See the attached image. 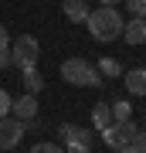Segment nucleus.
Here are the masks:
<instances>
[{
  "label": "nucleus",
  "instance_id": "a211bd4d",
  "mask_svg": "<svg viewBox=\"0 0 146 153\" xmlns=\"http://www.w3.org/2000/svg\"><path fill=\"white\" fill-rule=\"evenodd\" d=\"M10 102H14V99L7 95V88H0V119H4V116H10Z\"/></svg>",
  "mask_w": 146,
  "mask_h": 153
},
{
  "label": "nucleus",
  "instance_id": "1a4fd4ad",
  "mask_svg": "<svg viewBox=\"0 0 146 153\" xmlns=\"http://www.w3.org/2000/svg\"><path fill=\"white\" fill-rule=\"evenodd\" d=\"M61 10H65V17L71 24H85L88 21V0H65V7H61Z\"/></svg>",
  "mask_w": 146,
  "mask_h": 153
},
{
  "label": "nucleus",
  "instance_id": "aec40b11",
  "mask_svg": "<svg viewBox=\"0 0 146 153\" xmlns=\"http://www.w3.org/2000/svg\"><path fill=\"white\" fill-rule=\"evenodd\" d=\"M14 61H10V51H0V68H10Z\"/></svg>",
  "mask_w": 146,
  "mask_h": 153
},
{
  "label": "nucleus",
  "instance_id": "39448f33",
  "mask_svg": "<svg viewBox=\"0 0 146 153\" xmlns=\"http://www.w3.org/2000/svg\"><path fill=\"white\" fill-rule=\"evenodd\" d=\"M24 129H27V123L14 119V116H4V119H0V150H14L17 143H21Z\"/></svg>",
  "mask_w": 146,
  "mask_h": 153
},
{
  "label": "nucleus",
  "instance_id": "6e6552de",
  "mask_svg": "<svg viewBox=\"0 0 146 153\" xmlns=\"http://www.w3.org/2000/svg\"><path fill=\"white\" fill-rule=\"evenodd\" d=\"M122 38L133 44H146V21L143 17H129V21H122Z\"/></svg>",
  "mask_w": 146,
  "mask_h": 153
},
{
  "label": "nucleus",
  "instance_id": "423d86ee",
  "mask_svg": "<svg viewBox=\"0 0 146 153\" xmlns=\"http://www.w3.org/2000/svg\"><path fill=\"white\" fill-rule=\"evenodd\" d=\"M58 140L65 143V146H92L95 133L82 129V126H75V123H61L58 126Z\"/></svg>",
  "mask_w": 146,
  "mask_h": 153
},
{
  "label": "nucleus",
  "instance_id": "7ed1b4c3",
  "mask_svg": "<svg viewBox=\"0 0 146 153\" xmlns=\"http://www.w3.org/2000/svg\"><path fill=\"white\" fill-rule=\"evenodd\" d=\"M38 55H41V44H38V38H31V34H21L17 41H10V61L21 71L38 65Z\"/></svg>",
  "mask_w": 146,
  "mask_h": 153
},
{
  "label": "nucleus",
  "instance_id": "20e7f679",
  "mask_svg": "<svg viewBox=\"0 0 146 153\" xmlns=\"http://www.w3.org/2000/svg\"><path fill=\"white\" fill-rule=\"evenodd\" d=\"M133 133H136V123H133V119H126V123H112V126H105L99 136H102V143H105V146L122 150V146H129Z\"/></svg>",
  "mask_w": 146,
  "mask_h": 153
},
{
  "label": "nucleus",
  "instance_id": "f03ea898",
  "mask_svg": "<svg viewBox=\"0 0 146 153\" xmlns=\"http://www.w3.org/2000/svg\"><path fill=\"white\" fill-rule=\"evenodd\" d=\"M61 78L71 82V85H85V88H99L105 82V78L99 75V68L88 65V61H82V58H68L65 65H61Z\"/></svg>",
  "mask_w": 146,
  "mask_h": 153
},
{
  "label": "nucleus",
  "instance_id": "4be33fe9",
  "mask_svg": "<svg viewBox=\"0 0 146 153\" xmlns=\"http://www.w3.org/2000/svg\"><path fill=\"white\" fill-rule=\"evenodd\" d=\"M102 7H116V4H122V0H99Z\"/></svg>",
  "mask_w": 146,
  "mask_h": 153
},
{
  "label": "nucleus",
  "instance_id": "5701e85b",
  "mask_svg": "<svg viewBox=\"0 0 146 153\" xmlns=\"http://www.w3.org/2000/svg\"><path fill=\"white\" fill-rule=\"evenodd\" d=\"M116 153H133V150H129V146H122V150H116Z\"/></svg>",
  "mask_w": 146,
  "mask_h": 153
},
{
  "label": "nucleus",
  "instance_id": "dca6fc26",
  "mask_svg": "<svg viewBox=\"0 0 146 153\" xmlns=\"http://www.w3.org/2000/svg\"><path fill=\"white\" fill-rule=\"evenodd\" d=\"M126 7H129L133 17H143L146 21V0H126Z\"/></svg>",
  "mask_w": 146,
  "mask_h": 153
},
{
  "label": "nucleus",
  "instance_id": "2eb2a0df",
  "mask_svg": "<svg viewBox=\"0 0 146 153\" xmlns=\"http://www.w3.org/2000/svg\"><path fill=\"white\" fill-rule=\"evenodd\" d=\"M129 150L133 153H146V129L136 126V133H133V140H129Z\"/></svg>",
  "mask_w": 146,
  "mask_h": 153
},
{
  "label": "nucleus",
  "instance_id": "0eeeda50",
  "mask_svg": "<svg viewBox=\"0 0 146 153\" xmlns=\"http://www.w3.org/2000/svg\"><path fill=\"white\" fill-rule=\"evenodd\" d=\"M10 112H14V119H21V123H31L34 116H38V99L24 92L21 99H14V102H10Z\"/></svg>",
  "mask_w": 146,
  "mask_h": 153
},
{
  "label": "nucleus",
  "instance_id": "6ab92c4d",
  "mask_svg": "<svg viewBox=\"0 0 146 153\" xmlns=\"http://www.w3.org/2000/svg\"><path fill=\"white\" fill-rule=\"evenodd\" d=\"M0 51H10V34H7L4 24H0Z\"/></svg>",
  "mask_w": 146,
  "mask_h": 153
},
{
  "label": "nucleus",
  "instance_id": "f8f14e48",
  "mask_svg": "<svg viewBox=\"0 0 146 153\" xmlns=\"http://www.w3.org/2000/svg\"><path fill=\"white\" fill-rule=\"evenodd\" d=\"M21 82H24V92H27V95H38L41 88H44V78H41V71H38V68H27Z\"/></svg>",
  "mask_w": 146,
  "mask_h": 153
},
{
  "label": "nucleus",
  "instance_id": "9d476101",
  "mask_svg": "<svg viewBox=\"0 0 146 153\" xmlns=\"http://www.w3.org/2000/svg\"><path fill=\"white\" fill-rule=\"evenodd\" d=\"M126 88H129L133 95H146V68L126 71Z\"/></svg>",
  "mask_w": 146,
  "mask_h": 153
},
{
  "label": "nucleus",
  "instance_id": "f257e3e1",
  "mask_svg": "<svg viewBox=\"0 0 146 153\" xmlns=\"http://www.w3.org/2000/svg\"><path fill=\"white\" fill-rule=\"evenodd\" d=\"M88 31H92V38L95 41H116V38H122V17L116 7H99V10L88 14Z\"/></svg>",
  "mask_w": 146,
  "mask_h": 153
},
{
  "label": "nucleus",
  "instance_id": "412c9836",
  "mask_svg": "<svg viewBox=\"0 0 146 153\" xmlns=\"http://www.w3.org/2000/svg\"><path fill=\"white\" fill-rule=\"evenodd\" d=\"M65 153H92V146H68Z\"/></svg>",
  "mask_w": 146,
  "mask_h": 153
},
{
  "label": "nucleus",
  "instance_id": "9b49d317",
  "mask_svg": "<svg viewBox=\"0 0 146 153\" xmlns=\"http://www.w3.org/2000/svg\"><path fill=\"white\" fill-rule=\"evenodd\" d=\"M92 126L99 133L105 129V126H112V109H109V102H99V105H92Z\"/></svg>",
  "mask_w": 146,
  "mask_h": 153
},
{
  "label": "nucleus",
  "instance_id": "ddd939ff",
  "mask_svg": "<svg viewBox=\"0 0 146 153\" xmlns=\"http://www.w3.org/2000/svg\"><path fill=\"white\" fill-rule=\"evenodd\" d=\"M109 109H112V123H126L133 116V105L126 102V99H116V102H109Z\"/></svg>",
  "mask_w": 146,
  "mask_h": 153
},
{
  "label": "nucleus",
  "instance_id": "f3484780",
  "mask_svg": "<svg viewBox=\"0 0 146 153\" xmlns=\"http://www.w3.org/2000/svg\"><path fill=\"white\" fill-rule=\"evenodd\" d=\"M31 153H65V150H61L58 143H34Z\"/></svg>",
  "mask_w": 146,
  "mask_h": 153
},
{
  "label": "nucleus",
  "instance_id": "4468645a",
  "mask_svg": "<svg viewBox=\"0 0 146 153\" xmlns=\"http://www.w3.org/2000/svg\"><path fill=\"white\" fill-rule=\"evenodd\" d=\"M99 75H102V78H116V75H122V65L116 58H102V61H99Z\"/></svg>",
  "mask_w": 146,
  "mask_h": 153
}]
</instances>
